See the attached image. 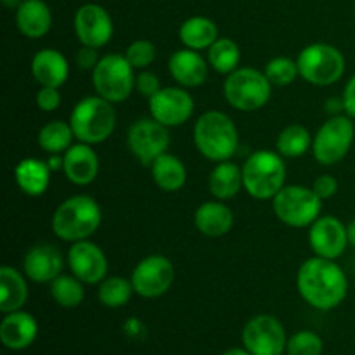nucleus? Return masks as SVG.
Wrapping results in <instances>:
<instances>
[{
  "instance_id": "nucleus-41",
  "label": "nucleus",
  "mask_w": 355,
  "mask_h": 355,
  "mask_svg": "<svg viewBox=\"0 0 355 355\" xmlns=\"http://www.w3.org/2000/svg\"><path fill=\"white\" fill-rule=\"evenodd\" d=\"M76 66L80 69H85V71H92L94 68L97 66V62L101 61V55H99V49H94V47H87V45H82L76 52Z\"/></svg>"
},
{
  "instance_id": "nucleus-38",
  "label": "nucleus",
  "mask_w": 355,
  "mask_h": 355,
  "mask_svg": "<svg viewBox=\"0 0 355 355\" xmlns=\"http://www.w3.org/2000/svg\"><path fill=\"white\" fill-rule=\"evenodd\" d=\"M35 103H37L38 110L44 111V113H54L62 103L61 92H59L58 87H40L37 96H35Z\"/></svg>"
},
{
  "instance_id": "nucleus-43",
  "label": "nucleus",
  "mask_w": 355,
  "mask_h": 355,
  "mask_svg": "<svg viewBox=\"0 0 355 355\" xmlns=\"http://www.w3.org/2000/svg\"><path fill=\"white\" fill-rule=\"evenodd\" d=\"M326 111H328L331 116H335V114L345 113V110H343V99H342V97H340V99H328V101H326Z\"/></svg>"
},
{
  "instance_id": "nucleus-28",
  "label": "nucleus",
  "mask_w": 355,
  "mask_h": 355,
  "mask_svg": "<svg viewBox=\"0 0 355 355\" xmlns=\"http://www.w3.org/2000/svg\"><path fill=\"white\" fill-rule=\"evenodd\" d=\"M149 168H151V177L155 184L165 193H177L186 186V165L182 163V159L177 158L175 155H170L168 151L158 156L149 165Z\"/></svg>"
},
{
  "instance_id": "nucleus-31",
  "label": "nucleus",
  "mask_w": 355,
  "mask_h": 355,
  "mask_svg": "<svg viewBox=\"0 0 355 355\" xmlns=\"http://www.w3.org/2000/svg\"><path fill=\"white\" fill-rule=\"evenodd\" d=\"M314 135L307 127L300 123H291L279 132L276 139V151L283 158H300L312 149Z\"/></svg>"
},
{
  "instance_id": "nucleus-46",
  "label": "nucleus",
  "mask_w": 355,
  "mask_h": 355,
  "mask_svg": "<svg viewBox=\"0 0 355 355\" xmlns=\"http://www.w3.org/2000/svg\"><path fill=\"white\" fill-rule=\"evenodd\" d=\"M222 355H252L245 347H231V349L225 350Z\"/></svg>"
},
{
  "instance_id": "nucleus-5",
  "label": "nucleus",
  "mask_w": 355,
  "mask_h": 355,
  "mask_svg": "<svg viewBox=\"0 0 355 355\" xmlns=\"http://www.w3.org/2000/svg\"><path fill=\"white\" fill-rule=\"evenodd\" d=\"M241 168L245 191L255 200H272L286 186V163L277 151H253Z\"/></svg>"
},
{
  "instance_id": "nucleus-12",
  "label": "nucleus",
  "mask_w": 355,
  "mask_h": 355,
  "mask_svg": "<svg viewBox=\"0 0 355 355\" xmlns=\"http://www.w3.org/2000/svg\"><path fill=\"white\" fill-rule=\"evenodd\" d=\"M241 342L252 355H283L286 352L288 335L279 319L259 314L245 324Z\"/></svg>"
},
{
  "instance_id": "nucleus-27",
  "label": "nucleus",
  "mask_w": 355,
  "mask_h": 355,
  "mask_svg": "<svg viewBox=\"0 0 355 355\" xmlns=\"http://www.w3.org/2000/svg\"><path fill=\"white\" fill-rule=\"evenodd\" d=\"M208 189L215 200L229 201L245 189L243 186V168L232 159L217 163L208 175Z\"/></svg>"
},
{
  "instance_id": "nucleus-11",
  "label": "nucleus",
  "mask_w": 355,
  "mask_h": 355,
  "mask_svg": "<svg viewBox=\"0 0 355 355\" xmlns=\"http://www.w3.org/2000/svg\"><path fill=\"white\" fill-rule=\"evenodd\" d=\"M175 279V267L165 255H148L132 270V286L135 295L146 300L159 298L172 288Z\"/></svg>"
},
{
  "instance_id": "nucleus-33",
  "label": "nucleus",
  "mask_w": 355,
  "mask_h": 355,
  "mask_svg": "<svg viewBox=\"0 0 355 355\" xmlns=\"http://www.w3.org/2000/svg\"><path fill=\"white\" fill-rule=\"evenodd\" d=\"M49 286L52 300L64 309H75L85 300V284L73 274H61Z\"/></svg>"
},
{
  "instance_id": "nucleus-16",
  "label": "nucleus",
  "mask_w": 355,
  "mask_h": 355,
  "mask_svg": "<svg viewBox=\"0 0 355 355\" xmlns=\"http://www.w3.org/2000/svg\"><path fill=\"white\" fill-rule=\"evenodd\" d=\"M66 262H68L69 272L89 286L99 284L107 276V269H110L106 253L90 239L73 243L66 255Z\"/></svg>"
},
{
  "instance_id": "nucleus-47",
  "label": "nucleus",
  "mask_w": 355,
  "mask_h": 355,
  "mask_svg": "<svg viewBox=\"0 0 355 355\" xmlns=\"http://www.w3.org/2000/svg\"><path fill=\"white\" fill-rule=\"evenodd\" d=\"M2 2V6L6 7V9H10V10H16L17 7L21 6V3L24 2V0H0Z\"/></svg>"
},
{
  "instance_id": "nucleus-14",
  "label": "nucleus",
  "mask_w": 355,
  "mask_h": 355,
  "mask_svg": "<svg viewBox=\"0 0 355 355\" xmlns=\"http://www.w3.org/2000/svg\"><path fill=\"white\" fill-rule=\"evenodd\" d=\"M149 114L165 127H180L194 114V97L184 87H162L148 99Z\"/></svg>"
},
{
  "instance_id": "nucleus-10",
  "label": "nucleus",
  "mask_w": 355,
  "mask_h": 355,
  "mask_svg": "<svg viewBox=\"0 0 355 355\" xmlns=\"http://www.w3.org/2000/svg\"><path fill=\"white\" fill-rule=\"evenodd\" d=\"M355 139V123L349 114H335L329 116L312 141V156L318 163L324 166H333L342 162L352 149Z\"/></svg>"
},
{
  "instance_id": "nucleus-40",
  "label": "nucleus",
  "mask_w": 355,
  "mask_h": 355,
  "mask_svg": "<svg viewBox=\"0 0 355 355\" xmlns=\"http://www.w3.org/2000/svg\"><path fill=\"white\" fill-rule=\"evenodd\" d=\"M312 189H314V193L318 194L322 201L331 200V198L338 193V180L333 175H329V173H324V175H319L318 179L314 180Z\"/></svg>"
},
{
  "instance_id": "nucleus-32",
  "label": "nucleus",
  "mask_w": 355,
  "mask_h": 355,
  "mask_svg": "<svg viewBox=\"0 0 355 355\" xmlns=\"http://www.w3.org/2000/svg\"><path fill=\"white\" fill-rule=\"evenodd\" d=\"M208 64L220 75H231L239 68L241 61V49L232 38L218 37L207 52Z\"/></svg>"
},
{
  "instance_id": "nucleus-37",
  "label": "nucleus",
  "mask_w": 355,
  "mask_h": 355,
  "mask_svg": "<svg viewBox=\"0 0 355 355\" xmlns=\"http://www.w3.org/2000/svg\"><path fill=\"white\" fill-rule=\"evenodd\" d=\"M156 45L151 40L146 38H139L134 40L125 51V58L128 59L135 71H142V69H149V66L155 62L156 59Z\"/></svg>"
},
{
  "instance_id": "nucleus-24",
  "label": "nucleus",
  "mask_w": 355,
  "mask_h": 355,
  "mask_svg": "<svg viewBox=\"0 0 355 355\" xmlns=\"http://www.w3.org/2000/svg\"><path fill=\"white\" fill-rule=\"evenodd\" d=\"M16 26L21 35L37 40L45 37L52 28V10L44 0H24L16 10Z\"/></svg>"
},
{
  "instance_id": "nucleus-2",
  "label": "nucleus",
  "mask_w": 355,
  "mask_h": 355,
  "mask_svg": "<svg viewBox=\"0 0 355 355\" xmlns=\"http://www.w3.org/2000/svg\"><path fill=\"white\" fill-rule=\"evenodd\" d=\"M103 222V211L99 203L89 194H75L66 198L52 215V232L61 241L78 243L90 239Z\"/></svg>"
},
{
  "instance_id": "nucleus-49",
  "label": "nucleus",
  "mask_w": 355,
  "mask_h": 355,
  "mask_svg": "<svg viewBox=\"0 0 355 355\" xmlns=\"http://www.w3.org/2000/svg\"><path fill=\"white\" fill-rule=\"evenodd\" d=\"M283 355H288V354H286V352H284V354H283Z\"/></svg>"
},
{
  "instance_id": "nucleus-1",
  "label": "nucleus",
  "mask_w": 355,
  "mask_h": 355,
  "mask_svg": "<svg viewBox=\"0 0 355 355\" xmlns=\"http://www.w3.org/2000/svg\"><path fill=\"white\" fill-rule=\"evenodd\" d=\"M297 290L305 304L328 312L345 302L349 295V277L336 260L314 255L298 269Z\"/></svg>"
},
{
  "instance_id": "nucleus-8",
  "label": "nucleus",
  "mask_w": 355,
  "mask_h": 355,
  "mask_svg": "<svg viewBox=\"0 0 355 355\" xmlns=\"http://www.w3.org/2000/svg\"><path fill=\"white\" fill-rule=\"evenodd\" d=\"M270 201H272L274 215L288 227H311L321 217L322 200L312 187L300 186V184L284 186Z\"/></svg>"
},
{
  "instance_id": "nucleus-36",
  "label": "nucleus",
  "mask_w": 355,
  "mask_h": 355,
  "mask_svg": "<svg viewBox=\"0 0 355 355\" xmlns=\"http://www.w3.org/2000/svg\"><path fill=\"white\" fill-rule=\"evenodd\" d=\"M322 350H324V342L312 329H302L288 336V355H322Z\"/></svg>"
},
{
  "instance_id": "nucleus-48",
  "label": "nucleus",
  "mask_w": 355,
  "mask_h": 355,
  "mask_svg": "<svg viewBox=\"0 0 355 355\" xmlns=\"http://www.w3.org/2000/svg\"><path fill=\"white\" fill-rule=\"evenodd\" d=\"M354 14H355V6H354Z\"/></svg>"
},
{
  "instance_id": "nucleus-26",
  "label": "nucleus",
  "mask_w": 355,
  "mask_h": 355,
  "mask_svg": "<svg viewBox=\"0 0 355 355\" xmlns=\"http://www.w3.org/2000/svg\"><path fill=\"white\" fill-rule=\"evenodd\" d=\"M28 297L30 291H28V277L24 276V272L3 266L0 269V312L10 314L21 311Z\"/></svg>"
},
{
  "instance_id": "nucleus-13",
  "label": "nucleus",
  "mask_w": 355,
  "mask_h": 355,
  "mask_svg": "<svg viewBox=\"0 0 355 355\" xmlns=\"http://www.w3.org/2000/svg\"><path fill=\"white\" fill-rule=\"evenodd\" d=\"M127 146L142 165L149 166L158 156L168 151V127L156 121L155 118H141L128 128Z\"/></svg>"
},
{
  "instance_id": "nucleus-44",
  "label": "nucleus",
  "mask_w": 355,
  "mask_h": 355,
  "mask_svg": "<svg viewBox=\"0 0 355 355\" xmlns=\"http://www.w3.org/2000/svg\"><path fill=\"white\" fill-rule=\"evenodd\" d=\"M49 168L54 172V170H62V155H51L47 159Z\"/></svg>"
},
{
  "instance_id": "nucleus-17",
  "label": "nucleus",
  "mask_w": 355,
  "mask_h": 355,
  "mask_svg": "<svg viewBox=\"0 0 355 355\" xmlns=\"http://www.w3.org/2000/svg\"><path fill=\"white\" fill-rule=\"evenodd\" d=\"M309 245L314 255L329 260L340 259L349 246L347 225L333 215L319 217L309 227Z\"/></svg>"
},
{
  "instance_id": "nucleus-39",
  "label": "nucleus",
  "mask_w": 355,
  "mask_h": 355,
  "mask_svg": "<svg viewBox=\"0 0 355 355\" xmlns=\"http://www.w3.org/2000/svg\"><path fill=\"white\" fill-rule=\"evenodd\" d=\"M159 89H162V82H159V76L156 75V73L149 71V69L137 71V76H135V90H137L141 96L149 99V97L155 96Z\"/></svg>"
},
{
  "instance_id": "nucleus-22",
  "label": "nucleus",
  "mask_w": 355,
  "mask_h": 355,
  "mask_svg": "<svg viewBox=\"0 0 355 355\" xmlns=\"http://www.w3.org/2000/svg\"><path fill=\"white\" fill-rule=\"evenodd\" d=\"M31 75L40 87L61 89L69 78V62L58 49H40L31 59Z\"/></svg>"
},
{
  "instance_id": "nucleus-23",
  "label": "nucleus",
  "mask_w": 355,
  "mask_h": 355,
  "mask_svg": "<svg viewBox=\"0 0 355 355\" xmlns=\"http://www.w3.org/2000/svg\"><path fill=\"white\" fill-rule=\"evenodd\" d=\"M194 225L207 238H222L234 227V214L224 201H205L194 211Z\"/></svg>"
},
{
  "instance_id": "nucleus-21",
  "label": "nucleus",
  "mask_w": 355,
  "mask_h": 355,
  "mask_svg": "<svg viewBox=\"0 0 355 355\" xmlns=\"http://www.w3.org/2000/svg\"><path fill=\"white\" fill-rule=\"evenodd\" d=\"M38 336V322L30 312L16 311L3 315L0 322V342L6 349L19 350L33 345Z\"/></svg>"
},
{
  "instance_id": "nucleus-25",
  "label": "nucleus",
  "mask_w": 355,
  "mask_h": 355,
  "mask_svg": "<svg viewBox=\"0 0 355 355\" xmlns=\"http://www.w3.org/2000/svg\"><path fill=\"white\" fill-rule=\"evenodd\" d=\"M51 173L52 170L44 159L23 158L14 168V180L26 196L38 198L49 189Z\"/></svg>"
},
{
  "instance_id": "nucleus-6",
  "label": "nucleus",
  "mask_w": 355,
  "mask_h": 355,
  "mask_svg": "<svg viewBox=\"0 0 355 355\" xmlns=\"http://www.w3.org/2000/svg\"><path fill=\"white\" fill-rule=\"evenodd\" d=\"M272 83L266 73L252 66H243L227 75L224 82V97L234 110L241 113L259 111L269 103Z\"/></svg>"
},
{
  "instance_id": "nucleus-42",
  "label": "nucleus",
  "mask_w": 355,
  "mask_h": 355,
  "mask_svg": "<svg viewBox=\"0 0 355 355\" xmlns=\"http://www.w3.org/2000/svg\"><path fill=\"white\" fill-rule=\"evenodd\" d=\"M342 99L345 114H349L352 120H355V75L350 76V80L347 82L345 89H343Z\"/></svg>"
},
{
  "instance_id": "nucleus-20",
  "label": "nucleus",
  "mask_w": 355,
  "mask_h": 355,
  "mask_svg": "<svg viewBox=\"0 0 355 355\" xmlns=\"http://www.w3.org/2000/svg\"><path fill=\"white\" fill-rule=\"evenodd\" d=\"M208 59H205L200 51L187 47L175 51L168 59L170 76L184 89H196L203 85L208 78Z\"/></svg>"
},
{
  "instance_id": "nucleus-7",
  "label": "nucleus",
  "mask_w": 355,
  "mask_h": 355,
  "mask_svg": "<svg viewBox=\"0 0 355 355\" xmlns=\"http://www.w3.org/2000/svg\"><path fill=\"white\" fill-rule=\"evenodd\" d=\"M297 64L302 78L315 87H329L340 82L347 68L343 52L324 42H315L302 49Z\"/></svg>"
},
{
  "instance_id": "nucleus-29",
  "label": "nucleus",
  "mask_w": 355,
  "mask_h": 355,
  "mask_svg": "<svg viewBox=\"0 0 355 355\" xmlns=\"http://www.w3.org/2000/svg\"><path fill=\"white\" fill-rule=\"evenodd\" d=\"M179 38L184 47L193 51H208L218 38V28L214 19L207 16L187 17L179 28Z\"/></svg>"
},
{
  "instance_id": "nucleus-4",
  "label": "nucleus",
  "mask_w": 355,
  "mask_h": 355,
  "mask_svg": "<svg viewBox=\"0 0 355 355\" xmlns=\"http://www.w3.org/2000/svg\"><path fill=\"white\" fill-rule=\"evenodd\" d=\"M69 125L78 142L97 146L106 142L116 128L114 104L101 96L80 99L69 114Z\"/></svg>"
},
{
  "instance_id": "nucleus-34",
  "label": "nucleus",
  "mask_w": 355,
  "mask_h": 355,
  "mask_svg": "<svg viewBox=\"0 0 355 355\" xmlns=\"http://www.w3.org/2000/svg\"><path fill=\"white\" fill-rule=\"evenodd\" d=\"M134 293L132 281L121 276H106L97 288V298L107 309L125 307Z\"/></svg>"
},
{
  "instance_id": "nucleus-3",
  "label": "nucleus",
  "mask_w": 355,
  "mask_h": 355,
  "mask_svg": "<svg viewBox=\"0 0 355 355\" xmlns=\"http://www.w3.org/2000/svg\"><path fill=\"white\" fill-rule=\"evenodd\" d=\"M194 146L214 163L231 159L239 148V132L232 118L224 111L210 110L194 123Z\"/></svg>"
},
{
  "instance_id": "nucleus-15",
  "label": "nucleus",
  "mask_w": 355,
  "mask_h": 355,
  "mask_svg": "<svg viewBox=\"0 0 355 355\" xmlns=\"http://www.w3.org/2000/svg\"><path fill=\"white\" fill-rule=\"evenodd\" d=\"M75 35L82 45L94 49L106 47L114 35V24L111 14L99 3H83L76 9Z\"/></svg>"
},
{
  "instance_id": "nucleus-35",
  "label": "nucleus",
  "mask_w": 355,
  "mask_h": 355,
  "mask_svg": "<svg viewBox=\"0 0 355 355\" xmlns=\"http://www.w3.org/2000/svg\"><path fill=\"white\" fill-rule=\"evenodd\" d=\"M263 73L272 87H288L300 76L297 59L286 58V55H277L270 59L263 68Z\"/></svg>"
},
{
  "instance_id": "nucleus-30",
  "label": "nucleus",
  "mask_w": 355,
  "mask_h": 355,
  "mask_svg": "<svg viewBox=\"0 0 355 355\" xmlns=\"http://www.w3.org/2000/svg\"><path fill=\"white\" fill-rule=\"evenodd\" d=\"M38 146L49 155H64L76 141L69 121L52 120L38 130Z\"/></svg>"
},
{
  "instance_id": "nucleus-18",
  "label": "nucleus",
  "mask_w": 355,
  "mask_h": 355,
  "mask_svg": "<svg viewBox=\"0 0 355 355\" xmlns=\"http://www.w3.org/2000/svg\"><path fill=\"white\" fill-rule=\"evenodd\" d=\"M64 257L54 245H35L26 252L23 259V272L30 281L37 284H51L62 274Z\"/></svg>"
},
{
  "instance_id": "nucleus-45",
  "label": "nucleus",
  "mask_w": 355,
  "mask_h": 355,
  "mask_svg": "<svg viewBox=\"0 0 355 355\" xmlns=\"http://www.w3.org/2000/svg\"><path fill=\"white\" fill-rule=\"evenodd\" d=\"M347 238H349V246L355 248V220L347 225Z\"/></svg>"
},
{
  "instance_id": "nucleus-9",
  "label": "nucleus",
  "mask_w": 355,
  "mask_h": 355,
  "mask_svg": "<svg viewBox=\"0 0 355 355\" xmlns=\"http://www.w3.org/2000/svg\"><path fill=\"white\" fill-rule=\"evenodd\" d=\"M137 71L125 54H106L92 69V87L97 96L118 104L127 101L135 90Z\"/></svg>"
},
{
  "instance_id": "nucleus-19",
  "label": "nucleus",
  "mask_w": 355,
  "mask_h": 355,
  "mask_svg": "<svg viewBox=\"0 0 355 355\" xmlns=\"http://www.w3.org/2000/svg\"><path fill=\"white\" fill-rule=\"evenodd\" d=\"M62 172L75 186L85 187L92 184L99 173V156L94 146L76 141L62 155Z\"/></svg>"
}]
</instances>
